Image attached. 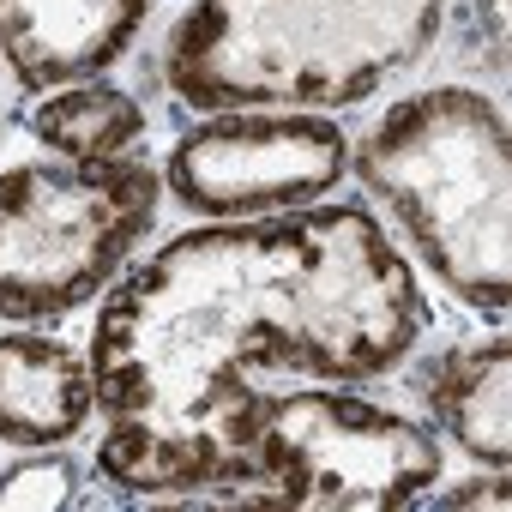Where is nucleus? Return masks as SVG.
Returning a JSON list of instances; mask_svg holds the SVG:
<instances>
[{"instance_id": "1", "label": "nucleus", "mask_w": 512, "mask_h": 512, "mask_svg": "<svg viewBox=\"0 0 512 512\" xmlns=\"http://www.w3.org/2000/svg\"><path fill=\"white\" fill-rule=\"evenodd\" d=\"M428 326L410 260L362 205L223 217L133 266L91 326L97 464L151 500H241L260 374L380 380Z\"/></svg>"}, {"instance_id": "2", "label": "nucleus", "mask_w": 512, "mask_h": 512, "mask_svg": "<svg viewBox=\"0 0 512 512\" xmlns=\"http://www.w3.org/2000/svg\"><path fill=\"white\" fill-rule=\"evenodd\" d=\"M446 0H199L169 37L163 79L205 115L338 109L410 73Z\"/></svg>"}, {"instance_id": "3", "label": "nucleus", "mask_w": 512, "mask_h": 512, "mask_svg": "<svg viewBox=\"0 0 512 512\" xmlns=\"http://www.w3.org/2000/svg\"><path fill=\"white\" fill-rule=\"evenodd\" d=\"M374 199L392 205L434 278L488 314L512 296V151L488 97L440 85L392 103L356 151Z\"/></svg>"}, {"instance_id": "4", "label": "nucleus", "mask_w": 512, "mask_h": 512, "mask_svg": "<svg viewBox=\"0 0 512 512\" xmlns=\"http://www.w3.org/2000/svg\"><path fill=\"white\" fill-rule=\"evenodd\" d=\"M163 175L139 157H37L0 175V320H55L115 284Z\"/></svg>"}, {"instance_id": "5", "label": "nucleus", "mask_w": 512, "mask_h": 512, "mask_svg": "<svg viewBox=\"0 0 512 512\" xmlns=\"http://www.w3.org/2000/svg\"><path fill=\"white\" fill-rule=\"evenodd\" d=\"M440 482V440L356 392H266L235 506L392 512Z\"/></svg>"}, {"instance_id": "6", "label": "nucleus", "mask_w": 512, "mask_h": 512, "mask_svg": "<svg viewBox=\"0 0 512 512\" xmlns=\"http://www.w3.org/2000/svg\"><path fill=\"white\" fill-rule=\"evenodd\" d=\"M350 139L308 109H229L169 151V193L199 217H272L326 199L344 181Z\"/></svg>"}, {"instance_id": "7", "label": "nucleus", "mask_w": 512, "mask_h": 512, "mask_svg": "<svg viewBox=\"0 0 512 512\" xmlns=\"http://www.w3.org/2000/svg\"><path fill=\"white\" fill-rule=\"evenodd\" d=\"M151 0H0V55L25 91L97 79L127 55Z\"/></svg>"}, {"instance_id": "8", "label": "nucleus", "mask_w": 512, "mask_h": 512, "mask_svg": "<svg viewBox=\"0 0 512 512\" xmlns=\"http://www.w3.org/2000/svg\"><path fill=\"white\" fill-rule=\"evenodd\" d=\"M91 410H97L91 356L37 332L0 338V440L7 446L73 440L91 422Z\"/></svg>"}, {"instance_id": "9", "label": "nucleus", "mask_w": 512, "mask_h": 512, "mask_svg": "<svg viewBox=\"0 0 512 512\" xmlns=\"http://www.w3.org/2000/svg\"><path fill=\"white\" fill-rule=\"evenodd\" d=\"M428 410L434 422L482 464L506 470L512 458V350L494 344H458L428 374Z\"/></svg>"}, {"instance_id": "10", "label": "nucleus", "mask_w": 512, "mask_h": 512, "mask_svg": "<svg viewBox=\"0 0 512 512\" xmlns=\"http://www.w3.org/2000/svg\"><path fill=\"white\" fill-rule=\"evenodd\" d=\"M31 133L55 157H121L127 145H139L145 109L127 91H115V85L79 79V85L43 91V103L31 115Z\"/></svg>"}, {"instance_id": "11", "label": "nucleus", "mask_w": 512, "mask_h": 512, "mask_svg": "<svg viewBox=\"0 0 512 512\" xmlns=\"http://www.w3.org/2000/svg\"><path fill=\"white\" fill-rule=\"evenodd\" d=\"M440 506H506V482H470V494H440Z\"/></svg>"}]
</instances>
